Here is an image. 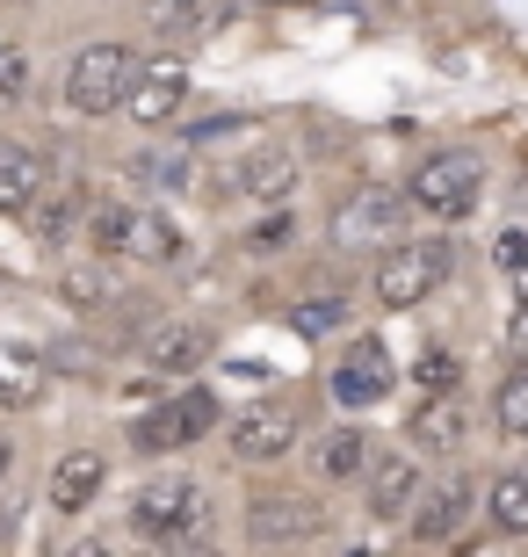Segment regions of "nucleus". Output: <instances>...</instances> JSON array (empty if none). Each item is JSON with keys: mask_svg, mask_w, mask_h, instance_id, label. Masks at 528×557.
I'll return each mask as SVG.
<instances>
[{"mask_svg": "<svg viewBox=\"0 0 528 557\" xmlns=\"http://www.w3.org/2000/svg\"><path fill=\"white\" fill-rule=\"evenodd\" d=\"M218 529V493L188 471H152L131 493V536L152 550H196Z\"/></svg>", "mask_w": 528, "mask_h": 557, "instance_id": "nucleus-1", "label": "nucleus"}, {"mask_svg": "<svg viewBox=\"0 0 528 557\" xmlns=\"http://www.w3.org/2000/svg\"><path fill=\"white\" fill-rule=\"evenodd\" d=\"M87 239L95 253H123V261H145V269H167V261H182L188 253V232L167 218V210H145V203H95L87 210Z\"/></svg>", "mask_w": 528, "mask_h": 557, "instance_id": "nucleus-2", "label": "nucleus"}, {"mask_svg": "<svg viewBox=\"0 0 528 557\" xmlns=\"http://www.w3.org/2000/svg\"><path fill=\"white\" fill-rule=\"evenodd\" d=\"M449 269H456V247H449L442 232H427V239H391V247L377 253L369 289H377L384 311H413V305H427V297L449 283Z\"/></svg>", "mask_w": 528, "mask_h": 557, "instance_id": "nucleus-3", "label": "nucleus"}, {"mask_svg": "<svg viewBox=\"0 0 528 557\" xmlns=\"http://www.w3.org/2000/svg\"><path fill=\"white\" fill-rule=\"evenodd\" d=\"M131 81H138V51L131 44H116V37L87 44L81 59L65 65V109L73 116H116Z\"/></svg>", "mask_w": 528, "mask_h": 557, "instance_id": "nucleus-4", "label": "nucleus"}, {"mask_svg": "<svg viewBox=\"0 0 528 557\" xmlns=\"http://www.w3.org/2000/svg\"><path fill=\"white\" fill-rule=\"evenodd\" d=\"M406 218H413V196H398L391 182H363L333 210V247L341 253H384L391 239H406Z\"/></svg>", "mask_w": 528, "mask_h": 557, "instance_id": "nucleus-5", "label": "nucleus"}, {"mask_svg": "<svg viewBox=\"0 0 528 557\" xmlns=\"http://www.w3.org/2000/svg\"><path fill=\"white\" fill-rule=\"evenodd\" d=\"M218 392H204V384H188V392H174L167 406H145L138 420H131V449L145 456H174V449H196L210 428H218Z\"/></svg>", "mask_w": 528, "mask_h": 557, "instance_id": "nucleus-6", "label": "nucleus"}, {"mask_svg": "<svg viewBox=\"0 0 528 557\" xmlns=\"http://www.w3.org/2000/svg\"><path fill=\"white\" fill-rule=\"evenodd\" d=\"M326 392H333L341 413H369V406H384V398L398 392V362H391V348L377 341V333H355V341L333 355Z\"/></svg>", "mask_w": 528, "mask_h": 557, "instance_id": "nucleus-7", "label": "nucleus"}, {"mask_svg": "<svg viewBox=\"0 0 528 557\" xmlns=\"http://www.w3.org/2000/svg\"><path fill=\"white\" fill-rule=\"evenodd\" d=\"M470 507H478V478H470L464 463H449L442 478H427V485H420V499L406 507V521H398V529H406L413 543H427V550H442V543L464 536Z\"/></svg>", "mask_w": 528, "mask_h": 557, "instance_id": "nucleus-8", "label": "nucleus"}, {"mask_svg": "<svg viewBox=\"0 0 528 557\" xmlns=\"http://www.w3.org/2000/svg\"><path fill=\"white\" fill-rule=\"evenodd\" d=\"M406 196H413V210H427V218H470L478 196H486V166L470 160V152H427V160L413 166Z\"/></svg>", "mask_w": 528, "mask_h": 557, "instance_id": "nucleus-9", "label": "nucleus"}, {"mask_svg": "<svg viewBox=\"0 0 528 557\" xmlns=\"http://www.w3.org/2000/svg\"><path fill=\"white\" fill-rule=\"evenodd\" d=\"M182 102H188V65H182V51L160 44V59H138V81L123 95V116L138 131H160V124L182 116Z\"/></svg>", "mask_w": 528, "mask_h": 557, "instance_id": "nucleus-10", "label": "nucleus"}, {"mask_svg": "<svg viewBox=\"0 0 528 557\" xmlns=\"http://www.w3.org/2000/svg\"><path fill=\"white\" fill-rule=\"evenodd\" d=\"M297 442H305V413L290 398H261V406H246L232 420V456L240 463H283Z\"/></svg>", "mask_w": 528, "mask_h": 557, "instance_id": "nucleus-11", "label": "nucleus"}, {"mask_svg": "<svg viewBox=\"0 0 528 557\" xmlns=\"http://www.w3.org/2000/svg\"><path fill=\"white\" fill-rule=\"evenodd\" d=\"M464 442H470L464 384L456 392H420V406L406 413V449H420L427 463H449V456H464Z\"/></svg>", "mask_w": 528, "mask_h": 557, "instance_id": "nucleus-12", "label": "nucleus"}, {"mask_svg": "<svg viewBox=\"0 0 528 557\" xmlns=\"http://www.w3.org/2000/svg\"><path fill=\"white\" fill-rule=\"evenodd\" d=\"M297 182H305L297 152H290V145H261V152H246V160L224 174V196H232V203H290Z\"/></svg>", "mask_w": 528, "mask_h": 557, "instance_id": "nucleus-13", "label": "nucleus"}, {"mask_svg": "<svg viewBox=\"0 0 528 557\" xmlns=\"http://www.w3.org/2000/svg\"><path fill=\"white\" fill-rule=\"evenodd\" d=\"M138 362L152 376H188L210 362V326L204 319H152L138 333Z\"/></svg>", "mask_w": 528, "mask_h": 557, "instance_id": "nucleus-14", "label": "nucleus"}, {"mask_svg": "<svg viewBox=\"0 0 528 557\" xmlns=\"http://www.w3.org/2000/svg\"><path fill=\"white\" fill-rule=\"evenodd\" d=\"M363 485H369V515H377V521H406V507L420 499V485H427V463H420V449L369 456Z\"/></svg>", "mask_w": 528, "mask_h": 557, "instance_id": "nucleus-15", "label": "nucleus"}, {"mask_svg": "<svg viewBox=\"0 0 528 557\" xmlns=\"http://www.w3.org/2000/svg\"><path fill=\"white\" fill-rule=\"evenodd\" d=\"M224 15H232V0H145V29L167 51H188V44L218 37Z\"/></svg>", "mask_w": 528, "mask_h": 557, "instance_id": "nucleus-16", "label": "nucleus"}, {"mask_svg": "<svg viewBox=\"0 0 528 557\" xmlns=\"http://www.w3.org/2000/svg\"><path fill=\"white\" fill-rule=\"evenodd\" d=\"M102 485H109V456L102 449H65L59 463H51L44 499H51V515H59V521H73V515H87V507L102 499Z\"/></svg>", "mask_w": 528, "mask_h": 557, "instance_id": "nucleus-17", "label": "nucleus"}, {"mask_svg": "<svg viewBox=\"0 0 528 557\" xmlns=\"http://www.w3.org/2000/svg\"><path fill=\"white\" fill-rule=\"evenodd\" d=\"M319 536V507L311 499H254L246 507V543L254 550H305Z\"/></svg>", "mask_w": 528, "mask_h": 557, "instance_id": "nucleus-18", "label": "nucleus"}, {"mask_svg": "<svg viewBox=\"0 0 528 557\" xmlns=\"http://www.w3.org/2000/svg\"><path fill=\"white\" fill-rule=\"evenodd\" d=\"M22 218H29V239H37V247H65V239H81V225H87V188L81 182H44V196L29 210H22Z\"/></svg>", "mask_w": 528, "mask_h": 557, "instance_id": "nucleus-19", "label": "nucleus"}, {"mask_svg": "<svg viewBox=\"0 0 528 557\" xmlns=\"http://www.w3.org/2000/svg\"><path fill=\"white\" fill-rule=\"evenodd\" d=\"M44 182H51V160H44L37 145L0 138V218H22L44 196Z\"/></svg>", "mask_w": 528, "mask_h": 557, "instance_id": "nucleus-20", "label": "nucleus"}, {"mask_svg": "<svg viewBox=\"0 0 528 557\" xmlns=\"http://www.w3.org/2000/svg\"><path fill=\"white\" fill-rule=\"evenodd\" d=\"M44 384H51L44 355L29 348V341H0V406L22 413V406H37V398H44Z\"/></svg>", "mask_w": 528, "mask_h": 557, "instance_id": "nucleus-21", "label": "nucleus"}, {"mask_svg": "<svg viewBox=\"0 0 528 557\" xmlns=\"http://www.w3.org/2000/svg\"><path fill=\"white\" fill-rule=\"evenodd\" d=\"M311 471L326 478V485H347V478H363L369 471V442H363V428H326L319 442H311Z\"/></svg>", "mask_w": 528, "mask_h": 557, "instance_id": "nucleus-22", "label": "nucleus"}, {"mask_svg": "<svg viewBox=\"0 0 528 557\" xmlns=\"http://www.w3.org/2000/svg\"><path fill=\"white\" fill-rule=\"evenodd\" d=\"M486 521H492V529H500L507 543H528V463H507V471L492 478Z\"/></svg>", "mask_w": 528, "mask_h": 557, "instance_id": "nucleus-23", "label": "nucleus"}, {"mask_svg": "<svg viewBox=\"0 0 528 557\" xmlns=\"http://www.w3.org/2000/svg\"><path fill=\"white\" fill-rule=\"evenodd\" d=\"M59 297L73 311H102L109 305V269L102 261H59Z\"/></svg>", "mask_w": 528, "mask_h": 557, "instance_id": "nucleus-24", "label": "nucleus"}, {"mask_svg": "<svg viewBox=\"0 0 528 557\" xmlns=\"http://www.w3.org/2000/svg\"><path fill=\"white\" fill-rule=\"evenodd\" d=\"M290 326L311 333V341L341 333V326H347V289H319V297H297V305H290Z\"/></svg>", "mask_w": 528, "mask_h": 557, "instance_id": "nucleus-25", "label": "nucleus"}, {"mask_svg": "<svg viewBox=\"0 0 528 557\" xmlns=\"http://www.w3.org/2000/svg\"><path fill=\"white\" fill-rule=\"evenodd\" d=\"M492 428L507 434V442H528V362L500 384V398H492Z\"/></svg>", "mask_w": 528, "mask_h": 557, "instance_id": "nucleus-26", "label": "nucleus"}, {"mask_svg": "<svg viewBox=\"0 0 528 557\" xmlns=\"http://www.w3.org/2000/svg\"><path fill=\"white\" fill-rule=\"evenodd\" d=\"M406 376L420 392H456V384H464V362H456V348H420Z\"/></svg>", "mask_w": 528, "mask_h": 557, "instance_id": "nucleus-27", "label": "nucleus"}, {"mask_svg": "<svg viewBox=\"0 0 528 557\" xmlns=\"http://www.w3.org/2000/svg\"><path fill=\"white\" fill-rule=\"evenodd\" d=\"M138 174H145V188H174V196H182V188H188V174H196V160H188L182 145H174V152H145V160H138Z\"/></svg>", "mask_w": 528, "mask_h": 557, "instance_id": "nucleus-28", "label": "nucleus"}, {"mask_svg": "<svg viewBox=\"0 0 528 557\" xmlns=\"http://www.w3.org/2000/svg\"><path fill=\"white\" fill-rule=\"evenodd\" d=\"M290 239H297V210H268L261 225L246 232V247H254V253H283Z\"/></svg>", "mask_w": 528, "mask_h": 557, "instance_id": "nucleus-29", "label": "nucleus"}, {"mask_svg": "<svg viewBox=\"0 0 528 557\" xmlns=\"http://www.w3.org/2000/svg\"><path fill=\"white\" fill-rule=\"evenodd\" d=\"M22 95H29V59L15 44H0V102H22Z\"/></svg>", "mask_w": 528, "mask_h": 557, "instance_id": "nucleus-30", "label": "nucleus"}, {"mask_svg": "<svg viewBox=\"0 0 528 557\" xmlns=\"http://www.w3.org/2000/svg\"><path fill=\"white\" fill-rule=\"evenodd\" d=\"M521 261H528V225H507L500 239H492V269H500V275H514Z\"/></svg>", "mask_w": 528, "mask_h": 557, "instance_id": "nucleus-31", "label": "nucleus"}, {"mask_svg": "<svg viewBox=\"0 0 528 557\" xmlns=\"http://www.w3.org/2000/svg\"><path fill=\"white\" fill-rule=\"evenodd\" d=\"M507 348H514V362H528V305H514V326H507Z\"/></svg>", "mask_w": 528, "mask_h": 557, "instance_id": "nucleus-32", "label": "nucleus"}, {"mask_svg": "<svg viewBox=\"0 0 528 557\" xmlns=\"http://www.w3.org/2000/svg\"><path fill=\"white\" fill-rule=\"evenodd\" d=\"M8 485H15V449L0 442V493H8Z\"/></svg>", "mask_w": 528, "mask_h": 557, "instance_id": "nucleus-33", "label": "nucleus"}, {"mask_svg": "<svg viewBox=\"0 0 528 557\" xmlns=\"http://www.w3.org/2000/svg\"><path fill=\"white\" fill-rule=\"evenodd\" d=\"M507 283H514V305H528V261H521V269L507 275Z\"/></svg>", "mask_w": 528, "mask_h": 557, "instance_id": "nucleus-34", "label": "nucleus"}, {"mask_svg": "<svg viewBox=\"0 0 528 557\" xmlns=\"http://www.w3.org/2000/svg\"><path fill=\"white\" fill-rule=\"evenodd\" d=\"M268 8H319V0H268Z\"/></svg>", "mask_w": 528, "mask_h": 557, "instance_id": "nucleus-35", "label": "nucleus"}]
</instances>
